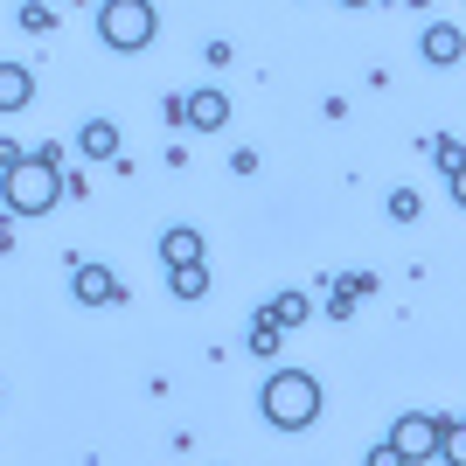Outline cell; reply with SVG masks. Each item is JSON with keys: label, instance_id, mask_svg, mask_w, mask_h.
Instances as JSON below:
<instances>
[{"label": "cell", "instance_id": "obj_14", "mask_svg": "<svg viewBox=\"0 0 466 466\" xmlns=\"http://www.w3.org/2000/svg\"><path fill=\"white\" fill-rule=\"evenodd\" d=\"M279 334H286V328H272V320L258 313V320H251V355H265V362H272V355H279Z\"/></svg>", "mask_w": 466, "mask_h": 466}, {"label": "cell", "instance_id": "obj_13", "mask_svg": "<svg viewBox=\"0 0 466 466\" xmlns=\"http://www.w3.org/2000/svg\"><path fill=\"white\" fill-rule=\"evenodd\" d=\"M439 460H446V466H466V431H460V418H439Z\"/></svg>", "mask_w": 466, "mask_h": 466}, {"label": "cell", "instance_id": "obj_16", "mask_svg": "<svg viewBox=\"0 0 466 466\" xmlns=\"http://www.w3.org/2000/svg\"><path fill=\"white\" fill-rule=\"evenodd\" d=\"M390 216H397V223H418V195H410V188H390Z\"/></svg>", "mask_w": 466, "mask_h": 466}, {"label": "cell", "instance_id": "obj_4", "mask_svg": "<svg viewBox=\"0 0 466 466\" xmlns=\"http://www.w3.org/2000/svg\"><path fill=\"white\" fill-rule=\"evenodd\" d=\"M439 418H446V410H404L383 446L397 452L404 466H410V460H431V452H439Z\"/></svg>", "mask_w": 466, "mask_h": 466}, {"label": "cell", "instance_id": "obj_17", "mask_svg": "<svg viewBox=\"0 0 466 466\" xmlns=\"http://www.w3.org/2000/svg\"><path fill=\"white\" fill-rule=\"evenodd\" d=\"M328 313H334V320H349V313H355V292L334 286V292H328Z\"/></svg>", "mask_w": 466, "mask_h": 466}, {"label": "cell", "instance_id": "obj_3", "mask_svg": "<svg viewBox=\"0 0 466 466\" xmlns=\"http://www.w3.org/2000/svg\"><path fill=\"white\" fill-rule=\"evenodd\" d=\"M154 35H160L154 0H105V7H97V42H105V49H118V56L147 49Z\"/></svg>", "mask_w": 466, "mask_h": 466}, {"label": "cell", "instance_id": "obj_20", "mask_svg": "<svg viewBox=\"0 0 466 466\" xmlns=\"http://www.w3.org/2000/svg\"><path fill=\"white\" fill-rule=\"evenodd\" d=\"M341 7H370V0H341Z\"/></svg>", "mask_w": 466, "mask_h": 466}, {"label": "cell", "instance_id": "obj_8", "mask_svg": "<svg viewBox=\"0 0 466 466\" xmlns=\"http://www.w3.org/2000/svg\"><path fill=\"white\" fill-rule=\"evenodd\" d=\"M35 97V70L28 63H0V112H21Z\"/></svg>", "mask_w": 466, "mask_h": 466}, {"label": "cell", "instance_id": "obj_11", "mask_svg": "<svg viewBox=\"0 0 466 466\" xmlns=\"http://www.w3.org/2000/svg\"><path fill=\"white\" fill-rule=\"evenodd\" d=\"M77 147H84V154H91V160H112V154H118V126H112V118H91Z\"/></svg>", "mask_w": 466, "mask_h": 466}, {"label": "cell", "instance_id": "obj_9", "mask_svg": "<svg viewBox=\"0 0 466 466\" xmlns=\"http://www.w3.org/2000/svg\"><path fill=\"white\" fill-rule=\"evenodd\" d=\"M418 49H425V63H460V28H452V21H431Z\"/></svg>", "mask_w": 466, "mask_h": 466}, {"label": "cell", "instance_id": "obj_6", "mask_svg": "<svg viewBox=\"0 0 466 466\" xmlns=\"http://www.w3.org/2000/svg\"><path fill=\"white\" fill-rule=\"evenodd\" d=\"M70 286H77L84 307H118V299H126L118 272H105V265H77V272H70Z\"/></svg>", "mask_w": 466, "mask_h": 466}, {"label": "cell", "instance_id": "obj_5", "mask_svg": "<svg viewBox=\"0 0 466 466\" xmlns=\"http://www.w3.org/2000/svg\"><path fill=\"white\" fill-rule=\"evenodd\" d=\"M188 105V133H223L230 126V97L216 91V84H202V91H188L181 97Z\"/></svg>", "mask_w": 466, "mask_h": 466}, {"label": "cell", "instance_id": "obj_19", "mask_svg": "<svg viewBox=\"0 0 466 466\" xmlns=\"http://www.w3.org/2000/svg\"><path fill=\"white\" fill-rule=\"evenodd\" d=\"M15 160H21V154H15V147H7V139H0V167H15Z\"/></svg>", "mask_w": 466, "mask_h": 466}, {"label": "cell", "instance_id": "obj_2", "mask_svg": "<svg viewBox=\"0 0 466 466\" xmlns=\"http://www.w3.org/2000/svg\"><path fill=\"white\" fill-rule=\"evenodd\" d=\"M265 418H272L279 431H307L320 410H328V390H320V376L313 370H272L265 376Z\"/></svg>", "mask_w": 466, "mask_h": 466}, {"label": "cell", "instance_id": "obj_12", "mask_svg": "<svg viewBox=\"0 0 466 466\" xmlns=\"http://www.w3.org/2000/svg\"><path fill=\"white\" fill-rule=\"evenodd\" d=\"M167 292H175V299H202V292H209V265H175V272H167Z\"/></svg>", "mask_w": 466, "mask_h": 466}, {"label": "cell", "instance_id": "obj_15", "mask_svg": "<svg viewBox=\"0 0 466 466\" xmlns=\"http://www.w3.org/2000/svg\"><path fill=\"white\" fill-rule=\"evenodd\" d=\"M15 28H28V35H49V28H56V15H49L42 0H28V7L15 15Z\"/></svg>", "mask_w": 466, "mask_h": 466}, {"label": "cell", "instance_id": "obj_18", "mask_svg": "<svg viewBox=\"0 0 466 466\" xmlns=\"http://www.w3.org/2000/svg\"><path fill=\"white\" fill-rule=\"evenodd\" d=\"M370 466H404V460H397L390 446H376V452H370Z\"/></svg>", "mask_w": 466, "mask_h": 466}, {"label": "cell", "instance_id": "obj_10", "mask_svg": "<svg viewBox=\"0 0 466 466\" xmlns=\"http://www.w3.org/2000/svg\"><path fill=\"white\" fill-rule=\"evenodd\" d=\"M307 313H313V299H307V292H279L272 307H265V320H272V328H299Z\"/></svg>", "mask_w": 466, "mask_h": 466}, {"label": "cell", "instance_id": "obj_7", "mask_svg": "<svg viewBox=\"0 0 466 466\" xmlns=\"http://www.w3.org/2000/svg\"><path fill=\"white\" fill-rule=\"evenodd\" d=\"M160 258H167V272H175V265H202V230H188V223L160 230Z\"/></svg>", "mask_w": 466, "mask_h": 466}, {"label": "cell", "instance_id": "obj_1", "mask_svg": "<svg viewBox=\"0 0 466 466\" xmlns=\"http://www.w3.org/2000/svg\"><path fill=\"white\" fill-rule=\"evenodd\" d=\"M0 202L7 216H49L63 202V147H35L15 167H0Z\"/></svg>", "mask_w": 466, "mask_h": 466}, {"label": "cell", "instance_id": "obj_21", "mask_svg": "<svg viewBox=\"0 0 466 466\" xmlns=\"http://www.w3.org/2000/svg\"><path fill=\"white\" fill-rule=\"evenodd\" d=\"M410 7H431V0H410Z\"/></svg>", "mask_w": 466, "mask_h": 466}]
</instances>
